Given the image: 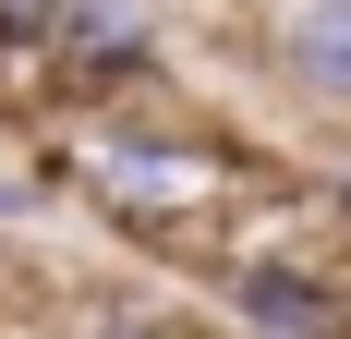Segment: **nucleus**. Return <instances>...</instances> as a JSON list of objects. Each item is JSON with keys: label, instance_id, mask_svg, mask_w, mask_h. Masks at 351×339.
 <instances>
[{"label": "nucleus", "instance_id": "f257e3e1", "mask_svg": "<svg viewBox=\"0 0 351 339\" xmlns=\"http://www.w3.org/2000/svg\"><path fill=\"white\" fill-rule=\"evenodd\" d=\"M61 145H73V194L97 206L134 255L194 267V279H206L218 255H243L254 218L291 194L279 170L243 158V134L206 121L194 97L182 109H134V121H97V134H61Z\"/></svg>", "mask_w": 351, "mask_h": 339}, {"label": "nucleus", "instance_id": "f03ea898", "mask_svg": "<svg viewBox=\"0 0 351 339\" xmlns=\"http://www.w3.org/2000/svg\"><path fill=\"white\" fill-rule=\"evenodd\" d=\"M134 109H182L158 12L145 0H73L49 85H36V134H97V121H134Z\"/></svg>", "mask_w": 351, "mask_h": 339}, {"label": "nucleus", "instance_id": "7ed1b4c3", "mask_svg": "<svg viewBox=\"0 0 351 339\" xmlns=\"http://www.w3.org/2000/svg\"><path fill=\"white\" fill-rule=\"evenodd\" d=\"M206 303L230 339H351V267L327 242H279L254 231L243 255L206 267Z\"/></svg>", "mask_w": 351, "mask_h": 339}, {"label": "nucleus", "instance_id": "20e7f679", "mask_svg": "<svg viewBox=\"0 0 351 339\" xmlns=\"http://www.w3.org/2000/svg\"><path fill=\"white\" fill-rule=\"evenodd\" d=\"M254 73L279 85V109H303L315 134L351 145V0H267Z\"/></svg>", "mask_w": 351, "mask_h": 339}, {"label": "nucleus", "instance_id": "39448f33", "mask_svg": "<svg viewBox=\"0 0 351 339\" xmlns=\"http://www.w3.org/2000/svg\"><path fill=\"white\" fill-rule=\"evenodd\" d=\"M61 339H230L218 303H182V291H85Z\"/></svg>", "mask_w": 351, "mask_h": 339}, {"label": "nucleus", "instance_id": "423d86ee", "mask_svg": "<svg viewBox=\"0 0 351 339\" xmlns=\"http://www.w3.org/2000/svg\"><path fill=\"white\" fill-rule=\"evenodd\" d=\"M61 25H73V0H0V97H12V109H36Z\"/></svg>", "mask_w": 351, "mask_h": 339}, {"label": "nucleus", "instance_id": "0eeeda50", "mask_svg": "<svg viewBox=\"0 0 351 339\" xmlns=\"http://www.w3.org/2000/svg\"><path fill=\"white\" fill-rule=\"evenodd\" d=\"M61 194H73V145H61V134H49V145H12V158H0V231H36Z\"/></svg>", "mask_w": 351, "mask_h": 339}, {"label": "nucleus", "instance_id": "6e6552de", "mask_svg": "<svg viewBox=\"0 0 351 339\" xmlns=\"http://www.w3.org/2000/svg\"><path fill=\"white\" fill-rule=\"evenodd\" d=\"M315 218H327V231H351V145H339V170H315Z\"/></svg>", "mask_w": 351, "mask_h": 339}]
</instances>
